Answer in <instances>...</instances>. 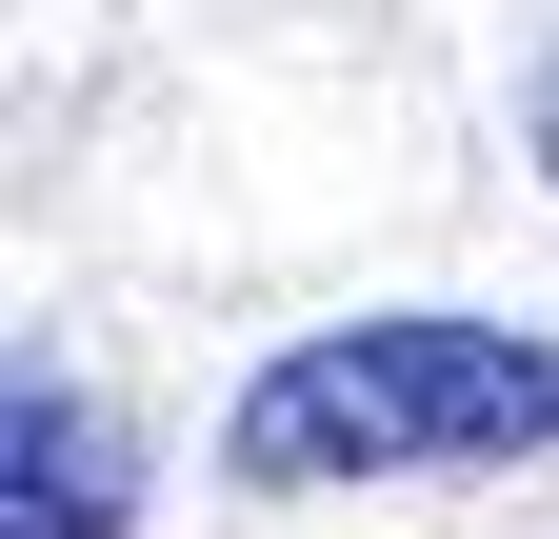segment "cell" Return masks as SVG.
<instances>
[{
    "instance_id": "3957f363",
    "label": "cell",
    "mask_w": 559,
    "mask_h": 539,
    "mask_svg": "<svg viewBox=\"0 0 559 539\" xmlns=\"http://www.w3.org/2000/svg\"><path fill=\"white\" fill-rule=\"evenodd\" d=\"M520 141H539V180H559V40H539V81H520Z\"/></svg>"
},
{
    "instance_id": "7a4b0ae2",
    "label": "cell",
    "mask_w": 559,
    "mask_h": 539,
    "mask_svg": "<svg viewBox=\"0 0 559 539\" xmlns=\"http://www.w3.org/2000/svg\"><path fill=\"white\" fill-rule=\"evenodd\" d=\"M0 539H140V420L40 340H0Z\"/></svg>"
},
{
    "instance_id": "6da1fadb",
    "label": "cell",
    "mask_w": 559,
    "mask_h": 539,
    "mask_svg": "<svg viewBox=\"0 0 559 539\" xmlns=\"http://www.w3.org/2000/svg\"><path fill=\"white\" fill-rule=\"evenodd\" d=\"M559 459V340L539 320H479V300H380V320H320L280 340L221 420V480L240 500H340V480H520Z\"/></svg>"
}]
</instances>
